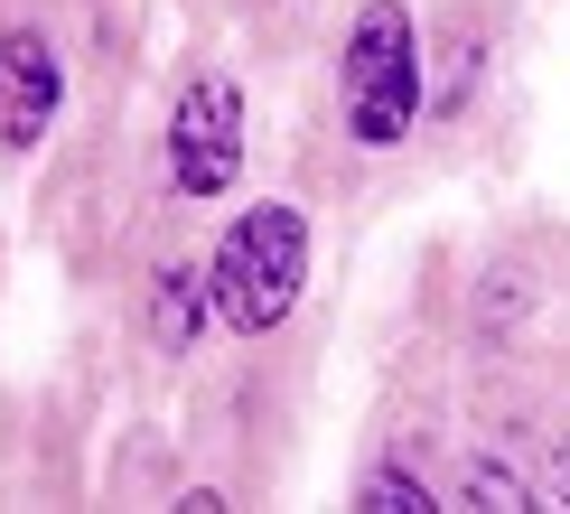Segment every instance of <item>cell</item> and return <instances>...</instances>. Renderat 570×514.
I'll return each instance as SVG.
<instances>
[{"mask_svg": "<svg viewBox=\"0 0 570 514\" xmlns=\"http://www.w3.org/2000/svg\"><path fill=\"white\" fill-rule=\"evenodd\" d=\"M355 505H374V514H431V486H421L412 467H393V458H384L365 486H355Z\"/></svg>", "mask_w": 570, "mask_h": 514, "instance_id": "cell-6", "label": "cell"}, {"mask_svg": "<svg viewBox=\"0 0 570 514\" xmlns=\"http://www.w3.org/2000/svg\"><path fill=\"white\" fill-rule=\"evenodd\" d=\"M459 496H468V505H487V514H514V505H533V496H524V477H514L505 458H468Z\"/></svg>", "mask_w": 570, "mask_h": 514, "instance_id": "cell-7", "label": "cell"}, {"mask_svg": "<svg viewBox=\"0 0 570 514\" xmlns=\"http://www.w3.org/2000/svg\"><path fill=\"white\" fill-rule=\"evenodd\" d=\"M542 505H570V449H552V477H542Z\"/></svg>", "mask_w": 570, "mask_h": 514, "instance_id": "cell-8", "label": "cell"}, {"mask_svg": "<svg viewBox=\"0 0 570 514\" xmlns=\"http://www.w3.org/2000/svg\"><path fill=\"white\" fill-rule=\"evenodd\" d=\"M299 280H308V225L291 206H244L206 253V299L234 337H272L299 309Z\"/></svg>", "mask_w": 570, "mask_h": 514, "instance_id": "cell-1", "label": "cell"}, {"mask_svg": "<svg viewBox=\"0 0 570 514\" xmlns=\"http://www.w3.org/2000/svg\"><path fill=\"white\" fill-rule=\"evenodd\" d=\"M206 318H216V299H206V263H169L150 280V346L159 356H187V346L206 337Z\"/></svg>", "mask_w": 570, "mask_h": 514, "instance_id": "cell-5", "label": "cell"}, {"mask_svg": "<svg viewBox=\"0 0 570 514\" xmlns=\"http://www.w3.org/2000/svg\"><path fill=\"white\" fill-rule=\"evenodd\" d=\"M337 103L346 131L365 150H393L402 131L421 122V29L402 0H365L346 29V66H337Z\"/></svg>", "mask_w": 570, "mask_h": 514, "instance_id": "cell-2", "label": "cell"}, {"mask_svg": "<svg viewBox=\"0 0 570 514\" xmlns=\"http://www.w3.org/2000/svg\"><path fill=\"white\" fill-rule=\"evenodd\" d=\"M57 47H47L38 29H10L0 38V150H38L47 122H57Z\"/></svg>", "mask_w": 570, "mask_h": 514, "instance_id": "cell-4", "label": "cell"}, {"mask_svg": "<svg viewBox=\"0 0 570 514\" xmlns=\"http://www.w3.org/2000/svg\"><path fill=\"white\" fill-rule=\"evenodd\" d=\"M244 169V93L234 76H187L169 103V178L178 197H225Z\"/></svg>", "mask_w": 570, "mask_h": 514, "instance_id": "cell-3", "label": "cell"}]
</instances>
